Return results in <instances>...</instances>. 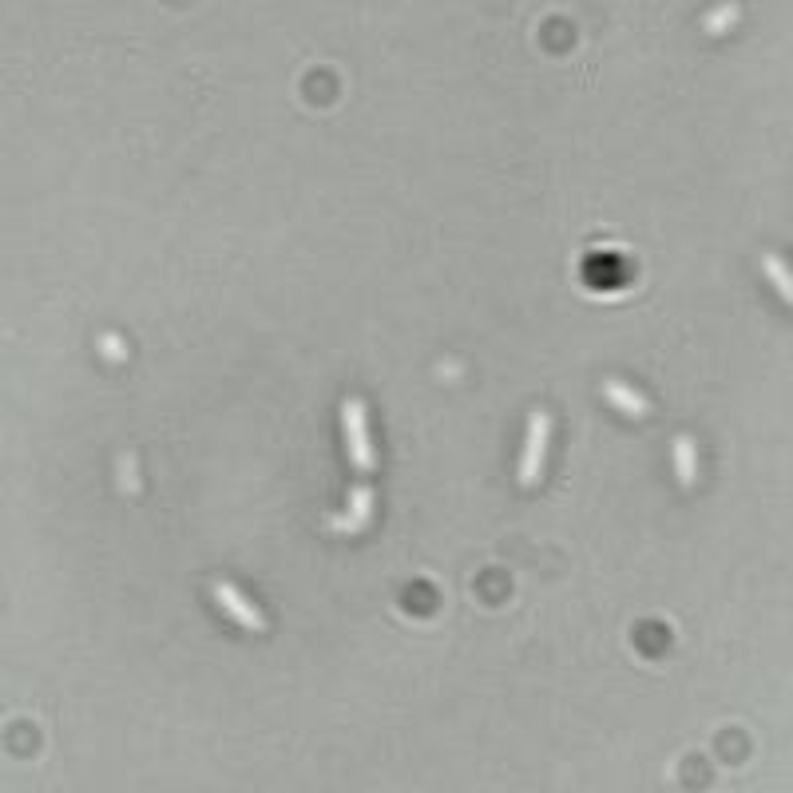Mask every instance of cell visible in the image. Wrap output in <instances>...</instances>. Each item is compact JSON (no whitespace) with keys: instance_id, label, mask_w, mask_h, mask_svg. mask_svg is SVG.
<instances>
[{"instance_id":"cell-1","label":"cell","mask_w":793,"mask_h":793,"mask_svg":"<svg viewBox=\"0 0 793 793\" xmlns=\"http://www.w3.org/2000/svg\"><path fill=\"white\" fill-rule=\"evenodd\" d=\"M341 429H345V453L357 472H373V441H369V421H365V405L357 397L341 401Z\"/></svg>"},{"instance_id":"cell-2","label":"cell","mask_w":793,"mask_h":793,"mask_svg":"<svg viewBox=\"0 0 793 793\" xmlns=\"http://www.w3.org/2000/svg\"><path fill=\"white\" fill-rule=\"evenodd\" d=\"M548 441H552V417L548 413H532L528 417V437H524V449H520V468H516V480L524 488H532L544 472V460H548Z\"/></svg>"},{"instance_id":"cell-3","label":"cell","mask_w":793,"mask_h":793,"mask_svg":"<svg viewBox=\"0 0 793 793\" xmlns=\"http://www.w3.org/2000/svg\"><path fill=\"white\" fill-rule=\"evenodd\" d=\"M211 599L223 607V615L234 619L242 631H266V615H262V611H258V607H254V603H250V599H246L230 579H219V583L211 587Z\"/></svg>"},{"instance_id":"cell-4","label":"cell","mask_w":793,"mask_h":793,"mask_svg":"<svg viewBox=\"0 0 793 793\" xmlns=\"http://www.w3.org/2000/svg\"><path fill=\"white\" fill-rule=\"evenodd\" d=\"M369 516H373V488H369V484H357V488H349L345 512L330 516V528H334L338 536H353V532H361V528L369 524Z\"/></svg>"},{"instance_id":"cell-5","label":"cell","mask_w":793,"mask_h":793,"mask_svg":"<svg viewBox=\"0 0 793 793\" xmlns=\"http://www.w3.org/2000/svg\"><path fill=\"white\" fill-rule=\"evenodd\" d=\"M603 397H607L619 413H627V417H647V413H651V401H647L639 389H631L627 381H603Z\"/></svg>"},{"instance_id":"cell-6","label":"cell","mask_w":793,"mask_h":793,"mask_svg":"<svg viewBox=\"0 0 793 793\" xmlns=\"http://www.w3.org/2000/svg\"><path fill=\"white\" fill-rule=\"evenodd\" d=\"M671 460H675V476H679L682 488H694V480H698V449H694V441L679 437L675 449H671Z\"/></svg>"},{"instance_id":"cell-7","label":"cell","mask_w":793,"mask_h":793,"mask_svg":"<svg viewBox=\"0 0 793 793\" xmlns=\"http://www.w3.org/2000/svg\"><path fill=\"white\" fill-rule=\"evenodd\" d=\"M762 270H766V278L774 282L778 298H782V302H793V286H790V274H786V262H782L778 254H766V258H762Z\"/></svg>"},{"instance_id":"cell-8","label":"cell","mask_w":793,"mask_h":793,"mask_svg":"<svg viewBox=\"0 0 793 793\" xmlns=\"http://www.w3.org/2000/svg\"><path fill=\"white\" fill-rule=\"evenodd\" d=\"M734 20H738V4H734V0H730V4H718V8L706 16V32H710V36H722Z\"/></svg>"},{"instance_id":"cell-9","label":"cell","mask_w":793,"mask_h":793,"mask_svg":"<svg viewBox=\"0 0 793 793\" xmlns=\"http://www.w3.org/2000/svg\"><path fill=\"white\" fill-rule=\"evenodd\" d=\"M104 353H108V357H123V345L115 338H104Z\"/></svg>"}]
</instances>
